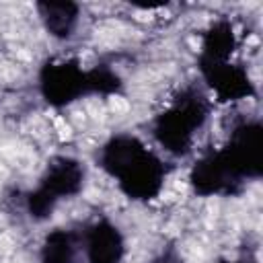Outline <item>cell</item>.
Here are the masks:
<instances>
[{
    "label": "cell",
    "mask_w": 263,
    "mask_h": 263,
    "mask_svg": "<svg viewBox=\"0 0 263 263\" xmlns=\"http://www.w3.org/2000/svg\"><path fill=\"white\" fill-rule=\"evenodd\" d=\"M123 82L107 66L84 70L78 60H47L39 70V90L47 105L66 107L86 95H117Z\"/></svg>",
    "instance_id": "cell-2"
},
{
    "label": "cell",
    "mask_w": 263,
    "mask_h": 263,
    "mask_svg": "<svg viewBox=\"0 0 263 263\" xmlns=\"http://www.w3.org/2000/svg\"><path fill=\"white\" fill-rule=\"evenodd\" d=\"M208 115L210 101L205 95L197 86H187L162 113L156 115L152 134L166 152L173 156H185L191 150L193 138L203 127Z\"/></svg>",
    "instance_id": "cell-3"
},
{
    "label": "cell",
    "mask_w": 263,
    "mask_h": 263,
    "mask_svg": "<svg viewBox=\"0 0 263 263\" xmlns=\"http://www.w3.org/2000/svg\"><path fill=\"white\" fill-rule=\"evenodd\" d=\"M84 187V166L70 156H55L39 179L37 189L27 195V212L33 220L51 216L62 197L78 195Z\"/></svg>",
    "instance_id": "cell-4"
},
{
    "label": "cell",
    "mask_w": 263,
    "mask_h": 263,
    "mask_svg": "<svg viewBox=\"0 0 263 263\" xmlns=\"http://www.w3.org/2000/svg\"><path fill=\"white\" fill-rule=\"evenodd\" d=\"M154 263H183V261L177 257V253H175V251H166V253H162V255H160V259H156Z\"/></svg>",
    "instance_id": "cell-11"
},
{
    "label": "cell",
    "mask_w": 263,
    "mask_h": 263,
    "mask_svg": "<svg viewBox=\"0 0 263 263\" xmlns=\"http://www.w3.org/2000/svg\"><path fill=\"white\" fill-rule=\"evenodd\" d=\"M88 263H121L125 242L119 228L109 220H99L82 236Z\"/></svg>",
    "instance_id": "cell-7"
},
{
    "label": "cell",
    "mask_w": 263,
    "mask_h": 263,
    "mask_svg": "<svg viewBox=\"0 0 263 263\" xmlns=\"http://www.w3.org/2000/svg\"><path fill=\"white\" fill-rule=\"evenodd\" d=\"M236 47V37L230 21H216L203 35L201 41V51L197 60H208V62H226L234 53Z\"/></svg>",
    "instance_id": "cell-9"
},
{
    "label": "cell",
    "mask_w": 263,
    "mask_h": 263,
    "mask_svg": "<svg viewBox=\"0 0 263 263\" xmlns=\"http://www.w3.org/2000/svg\"><path fill=\"white\" fill-rule=\"evenodd\" d=\"M78 234L74 230L55 228L41 245V263H74L78 251Z\"/></svg>",
    "instance_id": "cell-10"
},
{
    "label": "cell",
    "mask_w": 263,
    "mask_h": 263,
    "mask_svg": "<svg viewBox=\"0 0 263 263\" xmlns=\"http://www.w3.org/2000/svg\"><path fill=\"white\" fill-rule=\"evenodd\" d=\"M218 154L238 183L259 179L263 175V125L259 121L238 123Z\"/></svg>",
    "instance_id": "cell-5"
},
{
    "label": "cell",
    "mask_w": 263,
    "mask_h": 263,
    "mask_svg": "<svg viewBox=\"0 0 263 263\" xmlns=\"http://www.w3.org/2000/svg\"><path fill=\"white\" fill-rule=\"evenodd\" d=\"M218 263H255V261H249V259H240V261H218Z\"/></svg>",
    "instance_id": "cell-12"
},
{
    "label": "cell",
    "mask_w": 263,
    "mask_h": 263,
    "mask_svg": "<svg viewBox=\"0 0 263 263\" xmlns=\"http://www.w3.org/2000/svg\"><path fill=\"white\" fill-rule=\"evenodd\" d=\"M37 10L43 21V27L55 39H68L72 35L78 23V12H80L78 4L70 0H62V2L43 0V2H37Z\"/></svg>",
    "instance_id": "cell-8"
},
{
    "label": "cell",
    "mask_w": 263,
    "mask_h": 263,
    "mask_svg": "<svg viewBox=\"0 0 263 263\" xmlns=\"http://www.w3.org/2000/svg\"><path fill=\"white\" fill-rule=\"evenodd\" d=\"M199 72L208 86L216 92L220 103L228 101H240L249 99L255 95V86L251 82V76L240 64H232L230 60L226 62H208V60H197Z\"/></svg>",
    "instance_id": "cell-6"
},
{
    "label": "cell",
    "mask_w": 263,
    "mask_h": 263,
    "mask_svg": "<svg viewBox=\"0 0 263 263\" xmlns=\"http://www.w3.org/2000/svg\"><path fill=\"white\" fill-rule=\"evenodd\" d=\"M99 162L117 181L121 193L134 201H150L162 191L166 179L164 162L132 134L109 138L101 148Z\"/></svg>",
    "instance_id": "cell-1"
}]
</instances>
